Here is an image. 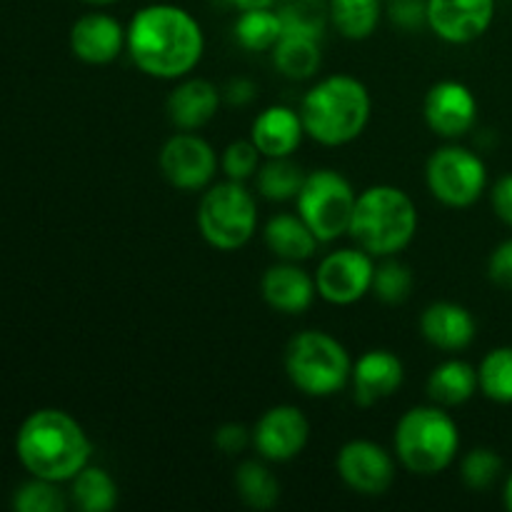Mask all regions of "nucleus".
Listing matches in <instances>:
<instances>
[{
    "mask_svg": "<svg viewBox=\"0 0 512 512\" xmlns=\"http://www.w3.org/2000/svg\"><path fill=\"white\" fill-rule=\"evenodd\" d=\"M125 48L150 78L180 80L198 68L205 35L198 20L180 5L150 3L128 23Z\"/></svg>",
    "mask_w": 512,
    "mask_h": 512,
    "instance_id": "1",
    "label": "nucleus"
},
{
    "mask_svg": "<svg viewBox=\"0 0 512 512\" xmlns=\"http://www.w3.org/2000/svg\"><path fill=\"white\" fill-rule=\"evenodd\" d=\"M15 450L33 478L68 483L90 463L93 445L73 415L45 408L20 425Z\"/></svg>",
    "mask_w": 512,
    "mask_h": 512,
    "instance_id": "2",
    "label": "nucleus"
},
{
    "mask_svg": "<svg viewBox=\"0 0 512 512\" xmlns=\"http://www.w3.org/2000/svg\"><path fill=\"white\" fill-rule=\"evenodd\" d=\"M373 100L363 80L353 75H328L318 80L300 103V120L310 140L328 148L353 143L370 120Z\"/></svg>",
    "mask_w": 512,
    "mask_h": 512,
    "instance_id": "3",
    "label": "nucleus"
},
{
    "mask_svg": "<svg viewBox=\"0 0 512 512\" xmlns=\"http://www.w3.org/2000/svg\"><path fill=\"white\" fill-rule=\"evenodd\" d=\"M418 208L403 188L370 185L355 200L348 235L373 258H390L413 243Z\"/></svg>",
    "mask_w": 512,
    "mask_h": 512,
    "instance_id": "4",
    "label": "nucleus"
},
{
    "mask_svg": "<svg viewBox=\"0 0 512 512\" xmlns=\"http://www.w3.org/2000/svg\"><path fill=\"white\" fill-rule=\"evenodd\" d=\"M458 450V423L435 403L410 408L395 425V455L415 475L443 473L455 463Z\"/></svg>",
    "mask_w": 512,
    "mask_h": 512,
    "instance_id": "5",
    "label": "nucleus"
},
{
    "mask_svg": "<svg viewBox=\"0 0 512 512\" xmlns=\"http://www.w3.org/2000/svg\"><path fill=\"white\" fill-rule=\"evenodd\" d=\"M285 373L308 398H330L348 385L353 360L338 338L323 330H303L285 348Z\"/></svg>",
    "mask_w": 512,
    "mask_h": 512,
    "instance_id": "6",
    "label": "nucleus"
},
{
    "mask_svg": "<svg viewBox=\"0 0 512 512\" xmlns=\"http://www.w3.org/2000/svg\"><path fill=\"white\" fill-rule=\"evenodd\" d=\"M198 228L218 250H238L258 228V203L238 180L210 185L198 205Z\"/></svg>",
    "mask_w": 512,
    "mask_h": 512,
    "instance_id": "7",
    "label": "nucleus"
},
{
    "mask_svg": "<svg viewBox=\"0 0 512 512\" xmlns=\"http://www.w3.org/2000/svg\"><path fill=\"white\" fill-rule=\"evenodd\" d=\"M355 200L358 195L343 173L320 168L305 175L295 203H298V215L308 223L315 238L320 243H333L350 230Z\"/></svg>",
    "mask_w": 512,
    "mask_h": 512,
    "instance_id": "8",
    "label": "nucleus"
},
{
    "mask_svg": "<svg viewBox=\"0 0 512 512\" xmlns=\"http://www.w3.org/2000/svg\"><path fill=\"white\" fill-rule=\"evenodd\" d=\"M425 183L448 208H470L488 188V168L483 158L463 145H445L428 158Z\"/></svg>",
    "mask_w": 512,
    "mask_h": 512,
    "instance_id": "9",
    "label": "nucleus"
},
{
    "mask_svg": "<svg viewBox=\"0 0 512 512\" xmlns=\"http://www.w3.org/2000/svg\"><path fill=\"white\" fill-rule=\"evenodd\" d=\"M375 263L363 248H340L325 255L315 273L318 295L330 305H353L373 290Z\"/></svg>",
    "mask_w": 512,
    "mask_h": 512,
    "instance_id": "10",
    "label": "nucleus"
},
{
    "mask_svg": "<svg viewBox=\"0 0 512 512\" xmlns=\"http://www.w3.org/2000/svg\"><path fill=\"white\" fill-rule=\"evenodd\" d=\"M158 165L160 173L173 188L195 193L213 183L215 170H218V155L208 140L183 130L165 140L158 155Z\"/></svg>",
    "mask_w": 512,
    "mask_h": 512,
    "instance_id": "11",
    "label": "nucleus"
},
{
    "mask_svg": "<svg viewBox=\"0 0 512 512\" xmlns=\"http://www.w3.org/2000/svg\"><path fill=\"white\" fill-rule=\"evenodd\" d=\"M335 470L350 490L360 495H383L395 483V458L373 440H350L335 458Z\"/></svg>",
    "mask_w": 512,
    "mask_h": 512,
    "instance_id": "12",
    "label": "nucleus"
},
{
    "mask_svg": "<svg viewBox=\"0 0 512 512\" xmlns=\"http://www.w3.org/2000/svg\"><path fill=\"white\" fill-rule=\"evenodd\" d=\"M310 438V423L295 405H273L253 428V445L268 463H288L298 458Z\"/></svg>",
    "mask_w": 512,
    "mask_h": 512,
    "instance_id": "13",
    "label": "nucleus"
},
{
    "mask_svg": "<svg viewBox=\"0 0 512 512\" xmlns=\"http://www.w3.org/2000/svg\"><path fill=\"white\" fill-rule=\"evenodd\" d=\"M428 28L453 45L483 38L495 20V0H425Z\"/></svg>",
    "mask_w": 512,
    "mask_h": 512,
    "instance_id": "14",
    "label": "nucleus"
},
{
    "mask_svg": "<svg viewBox=\"0 0 512 512\" xmlns=\"http://www.w3.org/2000/svg\"><path fill=\"white\" fill-rule=\"evenodd\" d=\"M423 115L428 128L440 138H463L478 120V100L460 80H440L425 93Z\"/></svg>",
    "mask_w": 512,
    "mask_h": 512,
    "instance_id": "15",
    "label": "nucleus"
},
{
    "mask_svg": "<svg viewBox=\"0 0 512 512\" xmlns=\"http://www.w3.org/2000/svg\"><path fill=\"white\" fill-rule=\"evenodd\" d=\"M128 28L108 13H85L70 28V50L88 65H108L123 53Z\"/></svg>",
    "mask_w": 512,
    "mask_h": 512,
    "instance_id": "16",
    "label": "nucleus"
},
{
    "mask_svg": "<svg viewBox=\"0 0 512 512\" xmlns=\"http://www.w3.org/2000/svg\"><path fill=\"white\" fill-rule=\"evenodd\" d=\"M403 380V360L383 348L368 350V353L360 355L353 363V373H350L355 403L363 405V408H370V405L398 393Z\"/></svg>",
    "mask_w": 512,
    "mask_h": 512,
    "instance_id": "17",
    "label": "nucleus"
},
{
    "mask_svg": "<svg viewBox=\"0 0 512 512\" xmlns=\"http://www.w3.org/2000/svg\"><path fill=\"white\" fill-rule=\"evenodd\" d=\"M260 293H263L265 303L278 313L300 315L313 305L318 285H315L313 275L300 268L298 263L280 260L263 273Z\"/></svg>",
    "mask_w": 512,
    "mask_h": 512,
    "instance_id": "18",
    "label": "nucleus"
},
{
    "mask_svg": "<svg viewBox=\"0 0 512 512\" xmlns=\"http://www.w3.org/2000/svg\"><path fill=\"white\" fill-rule=\"evenodd\" d=\"M420 333L433 348L445 350V353H460L475 340L478 323L465 305L440 300V303H430L423 310Z\"/></svg>",
    "mask_w": 512,
    "mask_h": 512,
    "instance_id": "19",
    "label": "nucleus"
},
{
    "mask_svg": "<svg viewBox=\"0 0 512 512\" xmlns=\"http://www.w3.org/2000/svg\"><path fill=\"white\" fill-rule=\"evenodd\" d=\"M303 138L305 128L300 113L288 105H270L260 110L250 125V140L258 145L263 158H290Z\"/></svg>",
    "mask_w": 512,
    "mask_h": 512,
    "instance_id": "20",
    "label": "nucleus"
},
{
    "mask_svg": "<svg viewBox=\"0 0 512 512\" xmlns=\"http://www.w3.org/2000/svg\"><path fill=\"white\" fill-rule=\"evenodd\" d=\"M220 93L210 80L185 78L168 95V118L180 130H198L218 115Z\"/></svg>",
    "mask_w": 512,
    "mask_h": 512,
    "instance_id": "21",
    "label": "nucleus"
},
{
    "mask_svg": "<svg viewBox=\"0 0 512 512\" xmlns=\"http://www.w3.org/2000/svg\"><path fill=\"white\" fill-rule=\"evenodd\" d=\"M263 240L275 258L288 260V263H303V260L313 258L320 243L313 230L308 228V223L293 213L273 215L265 223Z\"/></svg>",
    "mask_w": 512,
    "mask_h": 512,
    "instance_id": "22",
    "label": "nucleus"
},
{
    "mask_svg": "<svg viewBox=\"0 0 512 512\" xmlns=\"http://www.w3.org/2000/svg\"><path fill=\"white\" fill-rule=\"evenodd\" d=\"M425 390H428L430 403L440 405V408H458L480 390L478 370L465 360H443L433 368Z\"/></svg>",
    "mask_w": 512,
    "mask_h": 512,
    "instance_id": "23",
    "label": "nucleus"
},
{
    "mask_svg": "<svg viewBox=\"0 0 512 512\" xmlns=\"http://www.w3.org/2000/svg\"><path fill=\"white\" fill-rule=\"evenodd\" d=\"M235 40L253 53H270L283 38V20L275 8L240 10L235 20Z\"/></svg>",
    "mask_w": 512,
    "mask_h": 512,
    "instance_id": "24",
    "label": "nucleus"
},
{
    "mask_svg": "<svg viewBox=\"0 0 512 512\" xmlns=\"http://www.w3.org/2000/svg\"><path fill=\"white\" fill-rule=\"evenodd\" d=\"M383 13L380 0H330L328 18L348 40H365L375 33Z\"/></svg>",
    "mask_w": 512,
    "mask_h": 512,
    "instance_id": "25",
    "label": "nucleus"
},
{
    "mask_svg": "<svg viewBox=\"0 0 512 512\" xmlns=\"http://www.w3.org/2000/svg\"><path fill=\"white\" fill-rule=\"evenodd\" d=\"M73 503L85 512H110L118 505V485L108 470L98 465H85L73 480Z\"/></svg>",
    "mask_w": 512,
    "mask_h": 512,
    "instance_id": "26",
    "label": "nucleus"
},
{
    "mask_svg": "<svg viewBox=\"0 0 512 512\" xmlns=\"http://www.w3.org/2000/svg\"><path fill=\"white\" fill-rule=\"evenodd\" d=\"M235 490L240 500L253 510H270L280 500V483L260 460H245L235 470Z\"/></svg>",
    "mask_w": 512,
    "mask_h": 512,
    "instance_id": "27",
    "label": "nucleus"
},
{
    "mask_svg": "<svg viewBox=\"0 0 512 512\" xmlns=\"http://www.w3.org/2000/svg\"><path fill=\"white\" fill-rule=\"evenodd\" d=\"M270 53H273L275 68L290 80H308L320 68V45L313 38L283 35Z\"/></svg>",
    "mask_w": 512,
    "mask_h": 512,
    "instance_id": "28",
    "label": "nucleus"
},
{
    "mask_svg": "<svg viewBox=\"0 0 512 512\" xmlns=\"http://www.w3.org/2000/svg\"><path fill=\"white\" fill-rule=\"evenodd\" d=\"M305 175L308 173H303V168L290 158H268V163L258 170V190L273 203H285L298 198Z\"/></svg>",
    "mask_w": 512,
    "mask_h": 512,
    "instance_id": "29",
    "label": "nucleus"
},
{
    "mask_svg": "<svg viewBox=\"0 0 512 512\" xmlns=\"http://www.w3.org/2000/svg\"><path fill=\"white\" fill-rule=\"evenodd\" d=\"M478 385L480 393L488 400L500 405L512 403V348L490 350L478 368Z\"/></svg>",
    "mask_w": 512,
    "mask_h": 512,
    "instance_id": "30",
    "label": "nucleus"
},
{
    "mask_svg": "<svg viewBox=\"0 0 512 512\" xmlns=\"http://www.w3.org/2000/svg\"><path fill=\"white\" fill-rule=\"evenodd\" d=\"M413 285H415L413 270L390 255V258H385L383 263L375 265L373 290H370V293H373L378 300H383V303L398 305L410 298Z\"/></svg>",
    "mask_w": 512,
    "mask_h": 512,
    "instance_id": "31",
    "label": "nucleus"
},
{
    "mask_svg": "<svg viewBox=\"0 0 512 512\" xmlns=\"http://www.w3.org/2000/svg\"><path fill=\"white\" fill-rule=\"evenodd\" d=\"M283 20V35L320 40L325 33V13L318 10V0H290L278 8Z\"/></svg>",
    "mask_w": 512,
    "mask_h": 512,
    "instance_id": "32",
    "label": "nucleus"
},
{
    "mask_svg": "<svg viewBox=\"0 0 512 512\" xmlns=\"http://www.w3.org/2000/svg\"><path fill=\"white\" fill-rule=\"evenodd\" d=\"M503 473V458L490 448H475L460 463V478L470 490H488Z\"/></svg>",
    "mask_w": 512,
    "mask_h": 512,
    "instance_id": "33",
    "label": "nucleus"
},
{
    "mask_svg": "<svg viewBox=\"0 0 512 512\" xmlns=\"http://www.w3.org/2000/svg\"><path fill=\"white\" fill-rule=\"evenodd\" d=\"M13 505L18 512H63L68 508V500L58 490V483L35 478L20 485Z\"/></svg>",
    "mask_w": 512,
    "mask_h": 512,
    "instance_id": "34",
    "label": "nucleus"
},
{
    "mask_svg": "<svg viewBox=\"0 0 512 512\" xmlns=\"http://www.w3.org/2000/svg\"><path fill=\"white\" fill-rule=\"evenodd\" d=\"M260 158H263V153H260L258 145H255L253 140H235V143H230L228 148L223 150L220 168H223L228 180L245 183V180L253 178L260 170Z\"/></svg>",
    "mask_w": 512,
    "mask_h": 512,
    "instance_id": "35",
    "label": "nucleus"
},
{
    "mask_svg": "<svg viewBox=\"0 0 512 512\" xmlns=\"http://www.w3.org/2000/svg\"><path fill=\"white\" fill-rule=\"evenodd\" d=\"M215 445L225 455H238L248 445H253V430H248L240 423H225L215 430Z\"/></svg>",
    "mask_w": 512,
    "mask_h": 512,
    "instance_id": "36",
    "label": "nucleus"
},
{
    "mask_svg": "<svg viewBox=\"0 0 512 512\" xmlns=\"http://www.w3.org/2000/svg\"><path fill=\"white\" fill-rule=\"evenodd\" d=\"M488 275L498 288L512 290V238L493 250L488 260Z\"/></svg>",
    "mask_w": 512,
    "mask_h": 512,
    "instance_id": "37",
    "label": "nucleus"
},
{
    "mask_svg": "<svg viewBox=\"0 0 512 512\" xmlns=\"http://www.w3.org/2000/svg\"><path fill=\"white\" fill-rule=\"evenodd\" d=\"M390 18H393V23H398L400 28L405 30L428 25L425 0H390Z\"/></svg>",
    "mask_w": 512,
    "mask_h": 512,
    "instance_id": "38",
    "label": "nucleus"
},
{
    "mask_svg": "<svg viewBox=\"0 0 512 512\" xmlns=\"http://www.w3.org/2000/svg\"><path fill=\"white\" fill-rule=\"evenodd\" d=\"M490 200H493L495 215L512 228V173L503 175V178L493 185Z\"/></svg>",
    "mask_w": 512,
    "mask_h": 512,
    "instance_id": "39",
    "label": "nucleus"
},
{
    "mask_svg": "<svg viewBox=\"0 0 512 512\" xmlns=\"http://www.w3.org/2000/svg\"><path fill=\"white\" fill-rule=\"evenodd\" d=\"M253 95H255V85L245 78L230 80L228 88H225V98H228V103H233V105L250 103V100H253Z\"/></svg>",
    "mask_w": 512,
    "mask_h": 512,
    "instance_id": "40",
    "label": "nucleus"
},
{
    "mask_svg": "<svg viewBox=\"0 0 512 512\" xmlns=\"http://www.w3.org/2000/svg\"><path fill=\"white\" fill-rule=\"evenodd\" d=\"M238 10H255V8H275L278 0H230Z\"/></svg>",
    "mask_w": 512,
    "mask_h": 512,
    "instance_id": "41",
    "label": "nucleus"
},
{
    "mask_svg": "<svg viewBox=\"0 0 512 512\" xmlns=\"http://www.w3.org/2000/svg\"><path fill=\"white\" fill-rule=\"evenodd\" d=\"M505 508L512 512V473L505 480Z\"/></svg>",
    "mask_w": 512,
    "mask_h": 512,
    "instance_id": "42",
    "label": "nucleus"
},
{
    "mask_svg": "<svg viewBox=\"0 0 512 512\" xmlns=\"http://www.w3.org/2000/svg\"><path fill=\"white\" fill-rule=\"evenodd\" d=\"M85 3L98 5V8H103V5H113V3H118V0H85Z\"/></svg>",
    "mask_w": 512,
    "mask_h": 512,
    "instance_id": "43",
    "label": "nucleus"
},
{
    "mask_svg": "<svg viewBox=\"0 0 512 512\" xmlns=\"http://www.w3.org/2000/svg\"><path fill=\"white\" fill-rule=\"evenodd\" d=\"M318 3H320V0H318Z\"/></svg>",
    "mask_w": 512,
    "mask_h": 512,
    "instance_id": "44",
    "label": "nucleus"
}]
</instances>
